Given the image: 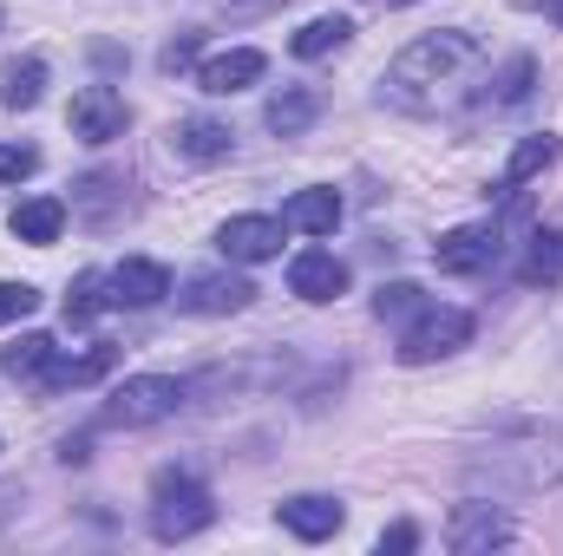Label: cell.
Here are the masks:
<instances>
[{
    "label": "cell",
    "mask_w": 563,
    "mask_h": 556,
    "mask_svg": "<svg viewBox=\"0 0 563 556\" xmlns=\"http://www.w3.org/2000/svg\"><path fill=\"white\" fill-rule=\"evenodd\" d=\"M210 524H217L210 491L190 471H157V485H151V537L157 544H184V537H197Z\"/></svg>",
    "instance_id": "3"
},
{
    "label": "cell",
    "mask_w": 563,
    "mask_h": 556,
    "mask_svg": "<svg viewBox=\"0 0 563 556\" xmlns=\"http://www.w3.org/2000/svg\"><path fill=\"white\" fill-rule=\"evenodd\" d=\"M478 73H485V46L465 26H439L394 53V66L380 73V105H394L407 119H439L465 99V86Z\"/></svg>",
    "instance_id": "1"
},
{
    "label": "cell",
    "mask_w": 563,
    "mask_h": 556,
    "mask_svg": "<svg viewBox=\"0 0 563 556\" xmlns=\"http://www.w3.org/2000/svg\"><path fill=\"white\" fill-rule=\"evenodd\" d=\"M445 544H452V556H485V551H498V544H511V518H505L498 504L465 498V504H452V518H445Z\"/></svg>",
    "instance_id": "6"
},
{
    "label": "cell",
    "mask_w": 563,
    "mask_h": 556,
    "mask_svg": "<svg viewBox=\"0 0 563 556\" xmlns=\"http://www.w3.org/2000/svg\"><path fill=\"white\" fill-rule=\"evenodd\" d=\"M40 170V151L33 144H0V184H20Z\"/></svg>",
    "instance_id": "29"
},
{
    "label": "cell",
    "mask_w": 563,
    "mask_h": 556,
    "mask_svg": "<svg viewBox=\"0 0 563 556\" xmlns=\"http://www.w3.org/2000/svg\"><path fill=\"white\" fill-rule=\"evenodd\" d=\"M40 92H46V59H20V66H7V79H0V105H7V112L40 105Z\"/></svg>",
    "instance_id": "25"
},
{
    "label": "cell",
    "mask_w": 563,
    "mask_h": 556,
    "mask_svg": "<svg viewBox=\"0 0 563 556\" xmlns=\"http://www.w3.org/2000/svg\"><path fill=\"white\" fill-rule=\"evenodd\" d=\"M498 249H505V230L498 223H465V230H452V236L432 243V263L445 276H478V269L498 263Z\"/></svg>",
    "instance_id": "7"
},
{
    "label": "cell",
    "mask_w": 563,
    "mask_h": 556,
    "mask_svg": "<svg viewBox=\"0 0 563 556\" xmlns=\"http://www.w3.org/2000/svg\"><path fill=\"white\" fill-rule=\"evenodd\" d=\"M53 354H59L53 334H20L13 347H0V374H7V380H40V374L53 367Z\"/></svg>",
    "instance_id": "21"
},
{
    "label": "cell",
    "mask_w": 563,
    "mask_h": 556,
    "mask_svg": "<svg viewBox=\"0 0 563 556\" xmlns=\"http://www.w3.org/2000/svg\"><path fill=\"white\" fill-rule=\"evenodd\" d=\"M40 308V288H26V281H0V327L7 321H26Z\"/></svg>",
    "instance_id": "28"
},
{
    "label": "cell",
    "mask_w": 563,
    "mask_h": 556,
    "mask_svg": "<svg viewBox=\"0 0 563 556\" xmlns=\"http://www.w3.org/2000/svg\"><path fill=\"white\" fill-rule=\"evenodd\" d=\"M263 73H269V59H263L256 46H230V53H217V59L197 66V86H203L210 99H230V92H250Z\"/></svg>",
    "instance_id": "10"
},
{
    "label": "cell",
    "mask_w": 563,
    "mask_h": 556,
    "mask_svg": "<svg viewBox=\"0 0 563 556\" xmlns=\"http://www.w3.org/2000/svg\"><path fill=\"white\" fill-rule=\"evenodd\" d=\"M465 465H472V478H492V491H544L563 478V438L525 432V438H505Z\"/></svg>",
    "instance_id": "2"
},
{
    "label": "cell",
    "mask_w": 563,
    "mask_h": 556,
    "mask_svg": "<svg viewBox=\"0 0 563 556\" xmlns=\"http://www.w3.org/2000/svg\"><path fill=\"white\" fill-rule=\"evenodd\" d=\"M177 301H184L190 314H243V308L256 301V281H243V276H190Z\"/></svg>",
    "instance_id": "13"
},
{
    "label": "cell",
    "mask_w": 563,
    "mask_h": 556,
    "mask_svg": "<svg viewBox=\"0 0 563 556\" xmlns=\"http://www.w3.org/2000/svg\"><path fill=\"white\" fill-rule=\"evenodd\" d=\"M106 281H112V308H157L170 294V269L151 256H125Z\"/></svg>",
    "instance_id": "12"
},
{
    "label": "cell",
    "mask_w": 563,
    "mask_h": 556,
    "mask_svg": "<svg viewBox=\"0 0 563 556\" xmlns=\"http://www.w3.org/2000/svg\"><path fill=\"white\" fill-rule=\"evenodd\" d=\"M347 33H354V20H347V13H321V20H308V26L288 40V53H295V59H321V53L347 46Z\"/></svg>",
    "instance_id": "23"
},
{
    "label": "cell",
    "mask_w": 563,
    "mask_h": 556,
    "mask_svg": "<svg viewBox=\"0 0 563 556\" xmlns=\"http://www.w3.org/2000/svg\"><path fill=\"white\" fill-rule=\"evenodd\" d=\"M288 294H301V301H334V294H347V263H341L334 249H301V256L288 263Z\"/></svg>",
    "instance_id": "11"
},
{
    "label": "cell",
    "mask_w": 563,
    "mask_h": 556,
    "mask_svg": "<svg viewBox=\"0 0 563 556\" xmlns=\"http://www.w3.org/2000/svg\"><path fill=\"white\" fill-rule=\"evenodd\" d=\"M190 400V380H170V374H132L125 387H112V400H106V425H125V432H139V425H157V419H170L177 407Z\"/></svg>",
    "instance_id": "4"
},
{
    "label": "cell",
    "mask_w": 563,
    "mask_h": 556,
    "mask_svg": "<svg viewBox=\"0 0 563 556\" xmlns=\"http://www.w3.org/2000/svg\"><path fill=\"white\" fill-rule=\"evenodd\" d=\"M413 544H420V531H413V524H407V518H400V524H387V531H380V556H407V551H413Z\"/></svg>",
    "instance_id": "31"
},
{
    "label": "cell",
    "mask_w": 563,
    "mask_h": 556,
    "mask_svg": "<svg viewBox=\"0 0 563 556\" xmlns=\"http://www.w3.org/2000/svg\"><path fill=\"white\" fill-rule=\"evenodd\" d=\"M558 164V138L551 132H531V138L518 144L511 157H505V190H518V184H531V177H544Z\"/></svg>",
    "instance_id": "22"
},
{
    "label": "cell",
    "mask_w": 563,
    "mask_h": 556,
    "mask_svg": "<svg viewBox=\"0 0 563 556\" xmlns=\"http://www.w3.org/2000/svg\"><path fill=\"white\" fill-rule=\"evenodd\" d=\"M531 86H538V59H531V53H518V59H505V73H492V79H485L478 105H492V112L525 105V99H531Z\"/></svg>",
    "instance_id": "19"
},
{
    "label": "cell",
    "mask_w": 563,
    "mask_h": 556,
    "mask_svg": "<svg viewBox=\"0 0 563 556\" xmlns=\"http://www.w3.org/2000/svg\"><path fill=\"white\" fill-rule=\"evenodd\" d=\"M157 66H164V73H184V66H197V33H177V40L157 53Z\"/></svg>",
    "instance_id": "30"
},
{
    "label": "cell",
    "mask_w": 563,
    "mask_h": 556,
    "mask_svg": "<svg viewBox=\"0 0 563 556\" xmlns=\"http://www.w3.org/2000/svg\"><path fill=\"white\" fill-rule=\"evenodd\" d=\"M276 518H282V531H288V537L321 544V537H334V531H341V518H347V511H341L334 498H288Z\"/></svg>",
    "instance_id": "15"
},
{
    "label": "cell",
    "mask_w": 563,
    "mask_h": 556,
    "mask_svg": "<svg viewBox=\"0 0 563 556\" xmlns=\"http://www.w3.org/2000/svg\"><path fill=\"white\" fill-rule=\"evenodd\" d=\"M544 13H551V20L563 26V0H544Z\"/></svg>",
    "instance_id": "32"
},
{
    "label": "cell",
    "mask_w": 563,
    "mask_h": 556,
    "mask_svg": "<svg viewBox=\"0 0 563 556\" xmlns=\"http://www.w3.org/2000/svg\"><path fill=\"white\" fill-rule=\"evenodd\" d=\"M282 223L301 230V236H334V223H341V197H334V190H295V197L282 203Z\"/></svg>",
    "instance_id": "17"
},
{
    "label": "cell",
    "mask_w": 563,
    "mask_h": 556,
    "mask_svg": "<svg viewBox=\"0 0 563 556\" xmlns=\"http://www.w3.org/2000/svg\"><path fill=\"white\" fill-rule=\"evenodd\" d=\"M314 119H321V99H314L308 86H282L276 99L263 105V125H269L276 138H301V132H308Z\"/></svg>",
    "instance_id": "18"
},
{
    "label": "cell",
    "mask_w": 563,
    "mask_h": 556,
    "mask_svg": "<svg viewBox=\"0 0 563 556\" xmlns=\"http://www.w3.org/2000/svg\"><path fill=\"white\" fill-rule=\"evenodd\" d=\"M7 230H13L20 243L46 249V243H59V230H66V203H59V197H26V203H13Z\"/></svg>",
    "instance_id": "16"
},
{
    "label": "cell",
    "mask_w": 563,
    "mask_h": 556,
    "mask_svg": "<svg viewBox=\"0 0 563 556\" xmlns=\"http://www.w3.org/2000/svg\"><path fill=\"white\" fill-rule=\"evenodd\" d=\"M420 308H426V288H420V281H387V288L374 294V314H380V321H413Z\"/></svg>",
    "instance_id": "27"
},
{
    "label": "cell",
    "mask_w": 563,
    "mask_h": 556,
    "mask_svg": "<svg viewBox=\"0 0 563 556\" xmlns=\"http://www.w3.org/2000/svg\"><path fill=\"white\" fill-rule=\"evenodd\" d=\"M66 119H73V138L79 144H112V138H125V119L132 112H125V99L112 86H86Z\"/></svg>",
    "instance_id": "8"
},
{
    "label": "cell",
    "mask_w": 563,
    "mask_h": 556,
    "mask_svg": "<svg viewBox=\"0 0 563 556\" xmlns=\"http://www.w3.org/2000/svg\"><path fill=\"white\" fill-rule=\"evenodd\" d=\"M282 236H288L282 216H230L217 230V249L230 263H269V256H282Z\"/></svg>",
    "instance_id": "9"
},
{
    "label": "cell",
    "mask_w": 563,
    "mask_h": 556,
    "mask_svg": "<svg viewBox=\"0 0 563 556\" xmlns=\"http://www.w3.org/2000/svg\"><path fill=\"white\" fill-rule=\"evenodd\" d=\"M112 360H119V347H92V354H79V360H59V354H53V367L40 374V387H46V393L92 387V380H106V374H112Z\"/></svg>",
    "instance_id": "20"
},
{
    "label": "cell",
    "mask_w": 563,
    "mask_h": 556,
    "mask_svg": "<svg viewBox=\"0 0 563 556\" xmlns=\"http://www.w3.org/2000/svg\"><path fill=\"white\" fill-rule=\"evenodd\" d=\"M112 281L99 276V269H86V276H73L66 288V327H86V321H99V308H112V294H106Z\"/></svg>",
    "instance_id": "24"
},
{
    "label": "cell",
    "mask_w": 563,
    "mask_h": 556,
    "mask_svg": "<svg viewBox=\"0 0 563 556\" xmlns=\"http://www.w3.org/2000/svg\"><path fill=\"white\" fill-rule=\"evenodd\" d=\"M518 281H563V230H538L525 263H518Z\"/></svg>",
    "instance_id": "26"
},
{
    "label": "cell",
    "mask_w": 563,
    "mask_h": 556,
    "mask_svg": "<svg viewBox=\"0 0 563 556\" xmlns=\"http://www.w3.org/2000/svg\"><path fill=\"white\" fill-rule=\"evenodd\" d=\"M465 341H472V314H465V308H432V301H426L420 314L400 327V360H407V367H426V360L459 354Z\"/></svg>",
    "instance_id": "5"
},
{
    "label": "cell",
    "mask_w": 563,
    "mask_h": 556,
    "mask_svg": "<svg viewBox=\"0 0 563 556\" xmlns=\"http://www.w3.org/2000/svg\"><path fill=\"white\" fill-rule=\"evenodd\" d=\"M170 144H177V157H190V164H223L230 151H236V132L223 125V119H177V132H170Z\"/></svg>",
    "instance_id": "14"
}]
</instances>
